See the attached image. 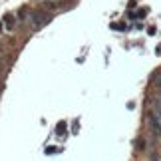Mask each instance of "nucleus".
Returning <instances> with one entry per match:
<instances>
[{
    "mask_svg": "<svg viewBox=\"0 0 161 161\" xmlns=\"http://www.w3.org/2000/svg\"><path fill=\"white\" fill-rule=\"evenodd\" d=\"M30 16H32V24H34L36 30L42 28L44 24H48V22H50V18H52V14H48V12H40V10H32V12H30Z\"/></svg>",
    "mask_w": 161,
    "mask_h": 161,
    "instance_id": "f257e3e1",
    "label": "nucleus"
},
{
    "mask_svg": "<svg viewBox=\"0 0 161 161\" xmlns=\"http://www.w3.org/2000/svg\"><path fill=\"white\" fill-rule=\"evenodd\" d=\"M147 121H149L151 133L155 135V137H161V117H159L153 109L149 111V114H147Z\"/></svg>",
    "mask_w": 161,
    "mask_h": 161,
    "instance_id": "f03ea898",
    "label": "nucleus"
},
{
    "mask_svg": "<svg viewBox=\"0 0 161 161\" xmlns=\"http://www.w3.org/2000/svg\"><path fill=\"white\" fill-rule=\"evenodd\" d=\"M14 24H16L14 14H4V26H6V30H12V28H14Z\"/></svg>",
    "mask_w": 161,
    "mask_h": 161,
    "instance_id": "7ed1b4c3",
    "label": "nucleus"
},
{
    "mask_svg": "<svg viewBox=\"0 0 161 161\" xmlns=\"http://www.w3.org/2000/svg\"><path fill=\"white\" fill-rule=\"evenodd\" d=\"M153 111L161 117V97H155V100H153Z\"/></svg>",
    "mask_w": 161,
    "mask_h": 161,
    "instance_id": "20e7f679",
    "label": "nucleus"
},
{
    "mask_svg": "<svg viewBox=\"0 0 161 161\" xmlns=\"http://www.w3.org/2000/svg\"><path fill=\"white\" fill-rule=\"evenodd\" d=\"M153 84H155L157 88H161V72H157L155 76H153Z\"/></svg>",
    "mask_w": 161,
    "mask_h": 161,
    "instance_id": "39448f33",
    "label": "nucleus"
},
{
    "mask_svg": "<svg viewBox=\"0 0 161 161\" xmlns=\"http://www.w3.org/2000/svg\"><path fill=\"white\" fill-rule=\"evenodd\" d=\"M143 147H145V141H143V139H137V149L141 151V149H143Z\"/></svg>",
    "mask_w": 161,
    "mask_h": 161,
    "instance_id": "423d86ee",
    "label": "nucleus"
}]
</instances>
